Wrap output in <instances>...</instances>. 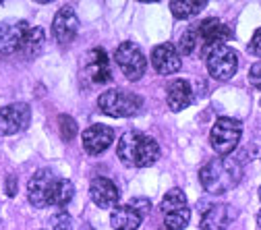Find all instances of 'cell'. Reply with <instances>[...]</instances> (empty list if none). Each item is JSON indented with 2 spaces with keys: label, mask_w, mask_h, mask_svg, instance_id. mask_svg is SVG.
<instances>
[{
  "label": "cell",
  "mask_w": 261,
  "mask_h": 230,
  "mask_svg": "<svg viewBox=\"0 0 261 230\" xmlns=\"http://www.w3.org/2000/svg\"><path fill=\"white\" fill-rule=\"evenodd\" d=\"M27 195L29 203L34 208H64L71 203L75 187L69 178H60L50 168H42L31 176L27 185Z\"/></svg>",
  "instance_id": "obj_1"
},
{
  "label": "cell",
  "mask_w": 261,
  "mask_h": 230,
  "mask_svg": "<svg viewBox=\"0 0 261 230\" xmlns=\"http://www.w3.org/2000/svg\"><path fill=\"white\" fill-rule=\"evenodd\" d=\"M243 178L241 162L230 156H218L205 162L199 170V183L210 195L230 193Z\"/></svg>",
  "instance_id": "obj_2"
},
{
  "label": "cell",
  "mask_w": 261,
  "mask_h": 230,
  "mask_svg": "<svg viewBox=\"0 0 261 230\" xmlns=\"http://www.w3.org/2000/svg\"><path fill=\"white\" fill-rule=\"evenodd\" d=\"M116 156L128 168H147L158 162L160 145L147 133L126 131L116 143Z\"/></svg>",
  "instance_id": "obj_3"
},
{
  "label": "cell",
  "mask_w": 261,
  "mask_h": 230,
  "mask_svg": "<svg viewBox=\"0 0 261 230\" xmlns=\"http://www.w3.org/2000/svg\"><path fill=\"white\" fill-rule=\"evenodd\" d=\"M97 108H100V112H104L112 118H128V116H135L141 112L143 100L137 93L112 87L97 97Z\"/></svg>",
  "instance_id": "obj_4"
},
{
  "label": "cell",
  "mask_w": 261,
  "mask_h": 230,
  "mask_svg": "<svg viewBox=\"0 0 261 230\" xmlns=\"http://www.w3.org/2000/svg\"><path fill=\"white\" fill-rule=\"evenodd\" d=\"M243 137V124L237 118L222 116L214 122L210 133V145L218 156H230Z\"/></svg>",
  "instance_id": "obj_5"
},
{
  "label": "cell",
  "mask_w": 261,
  "mask_h": 230,
  "mask_svg": "<svg viewBox=\"0 0 261 230\" xmlns=\"http://www.w3.org/2000/svg\"><path fill=\"white\" fill-rule=\"evenodd\" d=\"M203 60H205L210 77L216 81H228L239 71V54L226 44L210 48L203 54Z\"/></svg>",
  "instance_id": "obj_6"
},
{
  "label": "cell",
  "mask_w": 261,
  "mask_h": 230,
  "mask_svg": "<svg viewBox=\"0 0 261 230\" xmlns=\"http://www.w3.org/2000/svg\"><path fill=\"white\" fill-rule=\"evenodd\" d=\"M114 60L128 81H139L147 71V58L133 42H122L114 52Z\"/></svg>",
  "instance_id": "obj_7"
},
{
  "label": "cell",
  "mask_w": 261,
  "mask_h": 230,
  "mask_svg": "<svg viewBox=\"0 0 261 230\" xmlns=\"http://www.w3.org/2000/svg\"><path fill=\"white\" fill-rule=\"evenodd\" d=\"M195 31H197V48H199V54L203 56L210 48L214 46H220V44H226L228 40L232 38V29L224 25L222 21L218 19H205L201 21L199 25H195Z\"/></svg>",
  "instance_id": "obj_8"
},
{
  "label": "cell",
  "mask_w": 261,
  "mask_h": 230,
  "mask_svg": "<svg viewBox=\"0 0 261 230\" xmlns=\"http://www.w3.org/2000/svg\"><path fill=\"white\" fill-rule=\"evenodd\" d=\"M31 108L25 102H15L5 108H0V137L17 135L29 126Z\"/></svg>",
  "instance_id": "obj_9"
},
{
  "label": "cell",
  "mask_w": 261,
  "mask_h": 230,
  "mask_svg": "<svg viewBox=\"0 0 261 230\" xmlns=\"http://www.w3.org/2000/svg\"><path fill=\"white\" fill-rule=\"evenodd\" d=\"M79 34V17L73 11V7H60L52 21V36L58 46L67 48L73 44V40Z\"/></svg>",
  "instance_id": "obj_10"
},
{
  "label": "cell",
  "mask_w": 261,
  "mask_h": 230,
  "mask_svg": "<svg viewBox=\"0 0 261 230\" xmlns=\"http://www.w3.org/2000/svg\"><path fill=\"white\" fill-rule=\"evenodd\" d=\"M29 31L25 21H3L0 23V56H11L23 48V40Z\"/></svg>",
  "instance_id": "obj_11"
},
{
  "label": "cell",
  "mask_w": 261,
  "mask_h": 230,
  "mask_svg": "<svg viewBox=\"0 0 261 230\" xmlns=\"http://www.w3.org/2000/svg\"><path fill=\"white\" fill-rule=\"evenodd\" d=\"M114 141V129L106 124H91L83 131V149L89 156H100L104 154Z\"/></svg>",
  "instance_id": "obj_12"
},
{
  "label": "cell",
  "mask_w": 261,
  "mask_h": 230,
  "mask_svg": "<svg viewBox=\"0 0 261 230\" xmlns=\"http://www.w3.org/2000/svg\"><path fill=\"white\" fill-rule=\"evenodd\" d=\"M89 197H91V201L97 208H102V210H114L116 203H118V199H120V193H118V187L110 178L97 176L89 185Z\"/></svg>",
  "instance_id": "obj_13"
},
{
  "label": "cell",
  "mask_w": 261,
  "mask_h": 230,
  "mask_svg": "<svg viewBox=\"0 0 261 230\" xmlns=\"http://www.w3.org/2000/svg\"><path fill=\"white\" fill-rule=\"evenodd\" d=\"M83 71L85 75L91 79V83H108L112 79V67H110V60L108 54L102 48H93L83 64Z\"/></svg>",
  "instance_id": "obj_14"
},
{
  "label": "cell",
  "mask_w": 261,
  "mask_h": 230,
  "mask_svg": "<svg viewBox=\"0 0 261 230\" xmlns=\"http://www.w3.org/2000/svg\"><path fill=\"white\" fill-rule=\"evenodd\" d=\"M180 54L172 44H160L151 50V67L160 75H174L180 69Z\"/></svg>",
  "instance_id": "obj_15"
},
{
  "label": "cell",
  "mask_w": 261,
  "mask_h": 230,
  "mask_svg": "<svg viewBox=\"0 0 261 230\" xmlns=\"http://www.w3.org/2000/svg\"><path fill=\"white\" fill-rule=\"evenodd\" d=\"M237 214L239 212L232 206H228V203H216V206H212L203 214V218L199 222V228L201 230H228V226L232 224V220L237 218Z\"/></svg>",
  "instance_id": "obj_16"
},
{
  "label": "cell",
  "mask_w": 261,
  "mask_h": 230,
  "mask_svg": "<svg viewBox=\"0 0 261 230\" xmlns=\"http://www.w3.org/2000/svg\"><path fill=\"white\" fill-rule=\"evenodd\" d=\"M166 102L172 112H182L185 108H189L193 102V89H191L189 81H185V79L170 81L168 91H166Z\"/></svg>",
  "instance_id": "obj_17"
},
{
  "label": "cell",
  "mask_w": 261,
  "mask_h": 230,
  "mask_svg": "<svg viewBox=\"0 0 261 230\" xmlns=\"http://www.w3.org/2000/svg\"><path fill=\"white\" fill-rule=\"evenodd\" d=\"M143 222V216L130 206L114 208L110 214V224L114 230H137Z\"/></svg>",
  "instance_id": "obj_18"
},
{
  "label": "cell",
  "mask_w": 261,
  "mask_h": 230,
  "mask_svg": "<svg viewBox=\"0 0 261 230\" xmlns=\"http://www.w3.org/2000/svg\"><path fill=\"white\" fill-rule=\"evenodd\" d=\"M207 7L205 0H172L170 3V13L176 19H191L199 11H203Z\"/></svg>",
  "instance_id": "obj_19"
},
{
  "label": "cell",
  "mask_w": 261,
  "mask_h": 230,
  "mask_svg": "<svg viewBox=\"0 0 261 230\" xmlns=\"http://www.w3.org/2000/svg\"><path fill=\"white\" fill-rule=\"evenodd\" d=\"M44 40H46V34H44L42 27H29L27 36L23 40V48H21V52L25 54V58H36L42 52Z\"/></svg>",
  "instance_id": "obj_20"
},
{
  "label": "cell",
  "mask_w": 261,
  "mask_h": 230,
  "mask_svg": "<svg viewBox=\"0 0 261 230\" xmlns=\"http://www.w3.org/2000/svg\"><path fill=\"white\" fill-rule=\"evenodd\" d=\"M160 208H162V212H164V214H166V212H174V210L189 208V206H187V195H185V191L178 189V187L170 189V191L164 195V199H162Z\"/></svg>",
  "instance_id": "obj_21"
},
{
  "label": "cell",
  "mask_w": 261,
  "mask_h": 230,
  "mask_svg": "<svg viewBox=\"0 0 261 230\" xmlns=\"http://www.w3.org/2000/svg\"><path fill=\"white\" fill-rule=\"evenodd\" d=\"M189 222H191V210L189 208L164 214V228L166 230H182L189 226Z\"/></svg>",
  "instance_id": "obj_22"
},
{
  "label": "cell",
  "mask_w": 261,
  "mask_h": 230,
  "mask_svg": "<svg viewBox=\"0 0 261 230\" xmlns=\"http://www.w3.org/2000/svg\"><path fill=\"white\" fill-rule=\"evenodd\" d=\"M77 122L73 116L69 114H60L58 116V133H60V139L62 141H73L77 137Z\"/></svg>",
  "instance_id": "obj_23"
},
{
  "label": "cell",
  "mask_w": 261,
  "mask_h": 230,
  "mask_svg": "<svg viewBox=\"0 0 261 230\" xmlns=\"http://www.w3.org/2000/svg\"><path fill=\"white\" fill-rule=\"evenodd\" d=\"M178 54L180 56H187V54H193L195 50H197V31H195V25H191L185 34L180 36L178 40Z\"/></svg>",
  "instance_id": "obj_24"
},
{
  "label": "cell",
  "mask_w": 261,
  "mask_h": 230,
  "mask_svg": "<svg viewBox=\"0 0 261 230\" xmlns=\"http://www.w3.org/2000/svg\"><path fill=\"white\" fill-rule=\"evenodd\" d=\"M50 222H52V226H54L56 230H71V228H73V220H71V216H69L67 212L54 214Z\"/></svg>",
  "instance_id": "obj_25"
},
{
  "label": "cell",
  "mask_w": 261,
  "mask_h": 230,
  "mask_svg": "<svg viewBox=\"0 0 261 230\" xmlns=\"http://www.w3.org/2000/svg\"><path fill=\"white\" fill-rule=\"evenodd\" d=\"M247 50H249V54H253V56H259L261 58V27L253 34V38H251V42H249V46H247Z\"/></svg>",
  "instance_id": "obj_26"
},
{
  "label": "cell",
  "mask_w": 261,
  "mask_h": 230,
  "mask_svg": "<svg viewBox=\"0 0 261 230\" xmlns=\"http://www.w3.org/2000/svg\"><path fill=\"white\" fill-rule=\"evenodd\" d=\"M249 81L253 83V87H257V89L261 91V62H255L253 67H251V71H249ZM259 104H261V100H259Z\"/></svg>",
  "instance_id": "obj_27"
},
{
  "label": "cell",
  "mask_w": 261,
  "mask_h": 230,
  "mask_svg": "<svg viewBox=\"0 0 261 230\" xmlns=\"http://www.w3.org/2000/svg\"><path fill=\"white\" fill-rule=\"evenodd\" d=\"M128 206H130V208H135L141 216H147V212L151 210V201H149V199H143V197H137V199H133Z\"/></svg>",
  "instance_id": "obj_28"
},
{
  "label": "cell",
  "mask_w": 261,
  "mask_h": 230,
  "mask_svg": "<svg viewBox=\"0 0 261 230\" xmlns=\"http://www.w3.org/2000/svg\"><path fill=\"white\" fill-rule=\"evenodd\" d=\"M15 191H17V178L15 176H9L7 178V195L9 197H15Z\"/></svg>",
  "instance_id": "obj_29"
},
{
  "label": "cell",
  "mask_w": 261,
  "mask_h": 230,
  "mask_svg": "<svg viewBox=\"0 0 261 230\" xmlns=\"http://www.w3.org/2000/svg\"><path fill=\"white\" fill-rule=\"evenodd\" d=\"M257 228H259V230H261V210H259V212H257Z\"/></svg>",
  "instance_id": "obj_30"
},
{
  "label": "cell",
  "mask_w": 261,
  "mask_h": 230,
  "mask_svg": "<svg viewBox=\"0 0 261 230\" xmlns=\"http://www.w3.org/2000/svg\"><path fill=\"white\" fill-rule=\"evenodd\" d=\"M259 199H261V187H259Z\"/></svg>",
  "instance_id": "obj_31"
},
{
  "label": "cell",
  "mask_w": 261,
  "mask_h": 230,
  "mask_svg": "<svg viewBox=\"0 0 261 230\" xmlns=\"http://www.w3.org/2000/svg\"><path fill=\"white\" fill-rule=\"evenodd\" d=\"M158 230H166V228H164V226H162V228H158Z\"/></svg>",
  "instance_id": "obj_32"
}]
</instances>
